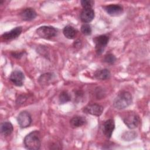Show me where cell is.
Listing matches in <instances>:
<instances>
[{"label": "cell", "mask_w": 150, "mask_h": 150, "mask_svg": "<svg viewBox=\"0 0 150 150\" xmlns=\"http://www.w3.org/2000/svg\"><path fill=\"white\" fill-rule=\"evenodd\" d=\"M25 146L29 150H38L41 145L40 135L38 131H33L28 134L23 140Z\"/></svg>", "instance_id": "1"}, {"label": "cell", "mask_w": 150, "mask_h": 150, "mask_svg": "<svg viewBox=\"0 0 150 150\" xmlns=\"http://www.w3.org/2000/svg\"><path fill=\"white\" fill-rule=\"evenodd\" d=\"M132 102V95L128 91H121L115 97L113 102V106L119 110L127 108Z\"/></svg>", "instance_id": "2"}, {"label": "cell", "mask_w": 150, "mask_h": 150, "mask_svg": "<svg viewBox=\"0 0 150 150\" xmlns=\"http://www.w3.org/2000/svg\"><path fill=\"white\" fill-rule=\"evenodd\" d=\"M37 35L41 38L45 39H50L56 36L57 33V30L50 26H42L38 28L36 30Z\"/></svg>", "instance_id": "3"}, {"label": "cell", "mask_w": 150, "mask_h": 150, "mask_svg": "<svg viewBox=\"0 0 150 150\" xmlns=\"http://www.w3.org/2000/svg\"><path fill=\"white\" fill-rule=\"evenodd\" d=\"M122 120L125 124L130 129L137 128L139 123V117L134 112H127L122 117Z\"/></svg>", "instance_id": "4"}, {"label": "cell", "mask_w": 150, "mask_h": 150, "mask_svg": "<svg viewBox=\"0 0 150 150\" xmlns=\"http://www.w3.org/2000/svg\"><path fill=\"white\" fill-rule=\"evenodd\" d=\"M93 40L95 43L96 50L97 54H101L108 44L109 38L105 35H102L96 37Z\"/></svg>", "instance_id": "5"}, {"label": "cell", "mask_w": 150, "mask_h": 150, "mask_svg": "<svg viewBox=\"0 0 150 150\" xmlns=\"http://www.w3.org/2000/svg\"><path fill=\"white\" fill-rule=\"evenodd\" d=\"M17 121L21 128H26L32 122L31 115L26 111H21L17 117Z\"/></svg>", "instance_id": "6"}, {"label": "cell", "mask_w": 150, "mask_h": 150, "mask_svg": "<svg viewBox=\"0 0 150 150\" xmlns=\"http://www.w3.org/2000/svg\"><path fill=\"white\" fill-rule=\"evenodd\" d=\"M83 111L86 114H89L95 116H100L103 112V107L100 104L96 103L91 104L84 107Z\"/></svg>", "instance_id": "7"}, {"label": "cell", "mask_w": 150, "mask_h": 150, "mask_svg": "<svg viewBox=\"0 0 150 150\" xmlns=\"http://www.w3.org/2000/svg\"><path fill=\"white\" fill-rule=\"evenodd\" d=\"M25 79L23 73L20 70H15L11 73L9 76L10 81L16 86H22Z\"/></svg>", "instance_id": "8"}, {"label": "cell", "mask_w": 150, "mask_h": 150, "mask_svg": "<svg viewBox=\"0 0 150 150\" xmlns=\"http://www.w3.org/2000/svg\"><path fill=\"white\" fill-rule=\"evenodd\" d=\"M106 12L112 16H117L121 15L123 12L122 7L117 4H111L104 7Z\"/></svg>", "instance_id": "9"}, {"label": "cell", "mask_w": 150, "mask_h": 150, "mask_svg": "<svg viewBox=\"0 0 150 150\" xmlns=\"http://www.w3.org/2000/svg\"><path fill=\"white\" fill-rule=\"evenodd\" d=\"M115 128V123L113 119L106 120L103 127V132L107 138H110Z\"/></svg>", "instance_id": "10"}, {"label": "cell", "mask_w": 150, "mask_h": 150, "mask_svg": "<svg viewBox=\"0 0 150 150\" xmlns=\"http://www.w3.org/2000/svg\"><path fill=\"white\" fill-rule=\"evenodd\" d=\"M22 28L21 26H18L9 32H6L4 33L2 35V38L5 40H12L18 38L22 33Z\"/></svg>", "instance_id": "11"}, {"label": "cell", "mask_w": 150, "mask_h": 150, "mask_svg": "<svg viewBox=\"0 0 150 150\" xmlns=\"http://www.w3.org/2000/svg\"><path fill=\"white\" fill-rule=\"evenodd\" d=\"M21 18L22 20L25 21H30L34 19L36 16V12L31 8H27L22 11L20 13Z\"/></svg>", "instance_id": "12"}, {"label": "cell", "mask_w": 150, "mask_h": 150, "mask_svg": "<svg viewBox=\"0 0 150 150\" xmlns=\"http://www.w3.org/2000/svg\"><path fill=\"white\" fill-rule=\"evenodd\" d=\"M94 18V11L92 8L84 9L80 14V19L84 23L90 22Z\"/></svg>", "instance_id": "13"}, {"label": "cell", "mask_w": 150, "mask_h": 150, "mask_svg": "<svg viewBox=\"0 0 150 150\" xmlns=\"http://www.w3.org/2000/svg\"><path fill=\"white\" fill-rule=\"evenodd\" d=\"M86 122V118L81 116L73 117L70 121V126L73 128L80 127L84 125Z\"/></svg>", "instance_id": "14"}, {"label": "cell", "mask_w": 150, "mask_h": 150, "mask_svg": "<svg viewBox=\"0 0 150 150\" xmlns=\"http://www.w3.org/2000/svg\"><path fill=\"white\" fill-rule=\"evenodd\" d=\"M111 74L108 69H101L95 71L94 76L96 79L100 80H104L108 79L110 77Z\"/></svg>", "instance_id": "15"}, {"label": "cell", "mask_w": 150, "mask_h": 150, "mask_svg": "<svg viewBox=\"0 0 150 150\" xmlns=\"http://www.w3.org/2000/svg\"><path fill=\"white\" fill-rule=\"evenodd\" d=\"M13 129V125L10 122H4L1 125V132L4 136H8L11 134Z\"/></svg>", "instance_id": "16"}, {"label": "cell", "mask_w": 150, "mask_h": 150, "mask_svg": "<svg viewBox=\"0 0 150 150\" xmlns=\"http://www.w3.org/2000/svg\"><path fill=\"white\" fill-rule=\"evenodd\" d=\"M77 32V30L70 25L65 26L63 30V33L64 36L69 39H73L76 36Z\"/></svg>", "instance_id": "17"}, {"label": "cell", "mask_w": 150, "mask_h": 150, "mask_svg": "<svg viewBox=\"0 0 150 150\" xmlns=\"http://www.w3.org/2000/svg\"><path fill=\"white\" fill-rule=\"evenodd\" d=\"M53 75L52 73H45L40 76L39 79V82L42 84H47L52 80Z\"/></svg>", "instance_id": "18"}, {"label": "cell", "mask_w": 150, "mask_h": 150, "mask_svg": "<svg viewBox=\"0 0 150 150\" xmlns=\"http://www.w3.org/2000/svg\"><path fill=\"white\" fill-rule=\"evenodd\" d=\"M70 100H71L70 96L67 91H63L60 93L59 97V100L60 104H64L70 101Z\"/></svg>", "instance_id": "19"}, {"label": "cell", "mask_w": 150, "mask_h": 150, "mask_svg": "<svg viewBox=\"0 0 150 150\" xmlns=\"http://www.w3.org/2000/svg\"><path fill=\"white\" fill-rule=\"evenodd\" d=\"M91 28L90 25L84 23L81 26V32L84 35H90L91 33Z\"/></svg>", "instance_id": "20"}, {"label": "cell", "mask_w": 150, "mask_h": 150, "mask_svg": "<svg viewBox=\"0 0 150 150\" xmlns=\"http://www.w3.org/2000/svg\"><path fill=\"white\" fill-rule=\"evenodd\" d=\"M135 137H136V134L134 132H124L122 135V139L128 141L134 139Z\"/></svg>", "instance_id": "21"}, {"label": "cell", "mask_w": 150, "mask_h": 150, "mask_svg": "<svg viewBox=\"0 0 150 150\" xmlns=\"http://www.w3.org/2000/svg\"><path fill=\"white\" fill-rule=\"evenodd\" d=\"M94 4V2L91 0H82L81 1V6L84 9L92 8Z\"/></svg>", "instance_id": "22"}, {"label": "cell", "mask_w": 150, "mask_h": 150, "mask_svg": "<svg viewBox=\"0 0 150 150\" xmlns=\"http://www.w3.org/2000/svg\"><path fill=\"white\" fill-rule=\"evenodd\" d=\"M104 60L105 62L108 64H113L116 60V57L114 54L109 53L105 56Z\"/></svg>", "instance_id": "23"}]
</instances>
